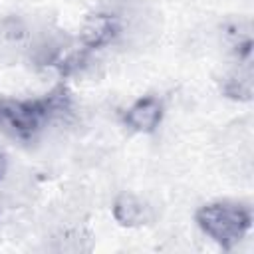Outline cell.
<instances>
[{"label":"cell","mask_w":254,"mask_h":254,"mask_svg":"<svg viewBox=\"0 0 254 254\" xmlns=\"http://www.w3.org/2000/svg\"><path fill=\"white\" fill-rule=\"evenodd\" d=\"M119 34V22L115 16L109 14H95L91 16L81 32V40L87 48H101L113 42V38Z\"/></svg>","instance_id":"4"},{"label":"cell","mask_w":254,"mask_h":254,"mask_svg":"<svg viewBox=\"0 0 254 254\" xmlns=\"http://www.w3.org/2000/svg\"><path fill=\"white\" fill-rule=\"evenodd\" d=\"M194 220L208 238H212L220 248L230 250L248 234L252 226V212L238 202L216 200L202 204L196 210Z\"/></svg>","instance_id":"2"},{"label":"cell","mask_w":254,"mask_h":254,"mask_svg":"<svg viewBox=\"0 0 254 254\" xmlns=\"http://www.w3.org/2000/svg\"><path fill=\"white\" fill-rule=\"evenodd\" d=\"M113 216L117 218V222L133 226L143 222V206L131 196H121L113 206Z\"/></svg>","instance_id":"5"},{"label":"cell","mask_w":254,"mask_h":254,"mask_svg":"<svg viewBox=\"0 0 254 254\" xmlns=\"http://www.w3.org/2000/svg\"><path fill=\"white\" fill-rule=\"evenodd\" d=\"M67 107L69 95L64 87L34 99H0V131L14 139L30 141Z\"/></svg>","instance_id":"1"},{"label":"cell","mask_w":254,"mask_h":254,"mask_svg":"<svg viewBox=\"0 0 254 254\" xmlns=\"http://www.w3.org/2000/svg\"><path fill=\"white\" fill-rule=\"evenodd\" d=\"M6 169H8V163H6L4 153L0 151V181H2V179H4V175H6Z\"/></svg>","instance_id":"6"},{"label":"cell","mask_w":254,"mask_h":254,"mask_svg":"<svg viewBox=\"0 0 254 254\" xmlns=\"http://www.w3.org/2000/svg\"><path fill=\"white\" fill-rule=\"evenodd\" d=\"M123 119L137 133H153L163 119V103L155 95H145L127 109Z\"/></svg>","instance_id":"3"}]
</instances>
